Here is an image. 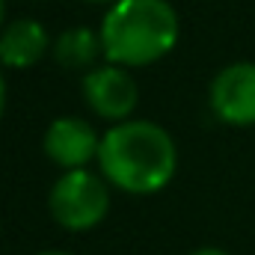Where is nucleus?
I'll list each match as a JSON object with an SVG mask.
<instances>
[{
  "label": "nucleus",
  "mask_w": 255,
  "mask_h": 255,
  "mask_svg": "<svg viewBox=\"0 0 255 255\" xmlns=\"http://www.w3.org/2000/svg\"><path fill=\"white\" fill-rule=\"evenodd\" d=\"M42 148L45 157L63 172L89 169V163H98L101 133L80 116H60L48 125L42 136Z\"/></svg>",
  "instance_id": "nucleus-6"
},
{
  "label": "nucleus",
  "mask_w": 255,
  "mask_h": 255,
  "mask_svg": "<svg viewBox=\"0 0 255 255\" xmlns=\"http://www.w3.org/2000/svg\"><path fill=\"white\" fill-rule=\"evenodd\" d=\"M190 255H229V253L220 250V247H199V250H193Z\"/></svg>",
  "instance_id": "nucleus-10"
},
{
  "label": "nucleus",
  "mask_w": 255,
  "mask_h": 255,
  "mask_svg": "<svg viewBox=\"0 0 255 255\" xmlns=\"http://www.w3.org/2000/svg\"><path fill=\"white\" fill-rule=\"evenodd\" d=\"M39 255H71V253H60V250H48V253H39Z\"/></svg>",
  "instance_id": "nucleus-13"
},
{
  "label": "nucleus",
  "mask_w": 255,
  "mask_h": 255,
  "mask_svg": "<svg viewBox=\"0 0 255 255\" xmlns=\"http://www.w3.org/2000/svg\"><path fill=\"white\" fill-rule=\"evenodd\" d=\"M48 211L65 232H89L110 211V184L101 172L71 169L63 172L48 193Z\"/></svg>",
  "instance_id": "nucleus-3"
},
{
  "label": "nucleus",
  "mask_w": 255,
  "mask_h": 255,
  "mask_svg": "<svg viewBox=\"0 0 255 255\" xmlns=\"http://www.w3.org/2000/svg\"><path fill=\"white\" fill-rule=\"evenodd\" d=\"M54 60L60 68L65 71H92L95 65H101L98 60L104 57V48H101V36L89 27H71L57 36L54 48H51Z\"/></svg>",
  "instance_id": "nucleus-8"
},
{
  "label": "nucleus",
  "mask_w": 255,
  "mask_h": 255,
  "mask_svg": "<svg viewBox=\"0 0 255 255\" xmlns=\"http://www.w3.org/2000/svg\"><path fill=\"white\" fill-rule=\"evenodd\" d=\"M6 27V0H0V30Z\"/></svg>",
  "instance_id": "nucleus-12"
},
{
  "label": "nucleus",
  "mask_w": 255,
  "mask_h": 255,
  "mask_svg": "<svg viewBox=\"0 0 255 255\" xmlns=\"http://www.w3.org/2000/svg\"><path fill=\"white\" fill-rule=\"evenodd\" d=\"M6 68L0 65V119H3V113H6V98H9V92H6V74H3Z\"/></svg>",
  "instance_id": "nucleus-9"
},
{
  "label": "nucleus",
  "mask_w": 255,
  "mask_h": 255,
  "mask_svg": "<svg viewBox=\"0 0 255 255\" xmlns=\"http://www.w3.org/2000/svg\"><path fill=\"white\" fill-rule=\"evenodd\" d=\"M54 48L48 30L33 18H15L0 30V65L3 68H33Z\"/></svg>",
  "instance_id": "nucleus-7"
},
{
  "label": "nucleus",
  "mask_w": 255,
  "mask_h": 255,
  "mask_svg": "<svg viewBox=\"0 0 255 255\" xmlns=\"http://www.w3.org/2000/svg\"><path fill=\"white\" fill-rule=\"evenodd\" d=\"M178 169V145L172 133L151 119H128L110 125L101 136L98 172L110 187L130 196L160 193Z\"/></svg>",
  "instance_id": "nucleus-1"
},
{
  "label": "nucleus",
  "mask_w": 255,
  "mask_h": 255,
  "mask_svg": "<svg viewBox=\"0 0 255 255\" xmlns=\"http://www.w3.org/2000/svg\"><path fill=\"white\" fill-rule=\"evenodd\" d=\"M83 3H92V6H113V3H119V0H83Z\"/></svg>",
  "instance_id": "nucleus-11"
},
{
  "label": "nucleus",
  "mask_w": 255,
  "mask_h": 255,
  "mask_svg": "<svg viewBox=\"0 0 255 255\" xmlns=\"http://www.w3.org/2000/svg\"><path fill=\"white\" fill-rule=\"evenodd\" d=\"M211 113L235 128L255 125V63H232L220 68L208 89Z\"/></svg>",
  "instance_id": "nucleus-5"
},
{
  "label": "nucleus",
  "mask_w": 255,
  "mask_h": 255,
  "mask_svg": "<svg viewBox=\"0 0 255 255\" xmlns=\"http://www.w3.org/2000/svg\"><path fill=\"white\" fill-rule=\"evenodd\" d=\"M80 89H83L86 107L110 125L133 119V110L139 104V89L130 68L113 63H101L92 71H86L80 77Z\"/></svg>",
  "instance_id": "nucleus-4"
},
{
  "label": "nucleus",
  "mask_w": 255,
  "mask_h": 255,
  "mask_svg": "<svg viewBox=\"0 0 255 255\" xmlns=\"http://www.w3.org/2000/svg\"><path fill=\"white\" fill-rule=\"evenodd\" d=\"M98 36L104 63L142 68L178 45L181 21L169 0H119L104 9Z\"/></svg>",
  "instance_id": "nucleus-2"
}]
</instances>
